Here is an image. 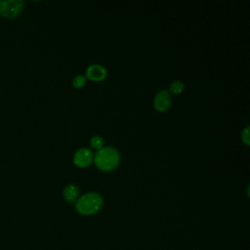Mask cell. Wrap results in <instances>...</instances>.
Masks as SVG:
<instances>
[{
    "label": "cell",
    "instance_id": "9c48e42d",
    "mask_svg": "<svg viewBox=\"0 0 250 250\" xmlns=\"http://www.w3.org/2000/svg\"><path fill=\"white\" fill-rule=\"evenodd\" d=\"M90 144H91L92 147H94V148H96L98 150V149H100L101 147L104 146V140H103V138L101 136L96 135V136H93L91 138Z\"/></svg>",
    "mask_w": 250,
    "mask_h": 250
},
{
    "label": "cell",
    "instance_id": "3957f363",
    "mask_svg": "<svg viewBox=\"0 0 250 250\" xmlns=\"http://www.w3.org/2000/svg\"><path fill=\"white\" fill-rule=\"evenodd\" d=\"M22 8V0H0V15L4 18H17L21 13Z\"/></svg>",
    "mask_w": 250,
    "mask_h": 250
},
{
    "label": "cell",
    "instance_id": "7a4b0ae2",
    "mask_svg": "<svg viewBox=\"0 0 250 250\" xmlns=\"http://www.w3.org/2000/svg\"><path fill=\"white\" fill-rule=\"evenodd\" d=\"M103 196L98 192H87L81 195L75 203V208L81 215H92L97 213L103 206Z\"/></svg>",
    "mask_w": 250,
    "mask_h": 250
},
{
    "label": "cell",
    "instance_id": "ba28073f",
    "mask_svg": "<svg viewBox=\"0 0 250 250\" xmlns=\"http://www.w3.org/2000/svg\"><path fill=\"white\" fill-rule=\"evenodd\" d=\"M185 88V85L182 81L180 80H176L174 82H172L169 86V89H170V92L173 93V94H180L183 92Z\"/></svg>",
    "mask_w": 250,
    "mask_h": 250
},
{
    "label": "cell",
    "instance_id": "8fae6325",
    "mask_svg": "<svg viewBox=\"0 0 250 250\" xmlns=\"http://www.w3.org/2000/svg\"><path fill=\"white\" fill-rule=\"evenodd\" d=\"M241 139L242 141L245 143V145H249L250 142H249V126H246L242 132H241Z\"/></svg>",
    "mask_w": 250,
    "mask_h": 250
},
{
    "label": "cell",
    "instance_id": "52a82bcc",
    "mask_svg": "<svg viewBox=\"0 0 250 250\" xmlns=\"http://www.w3.org/2000/svg\"><path fill=\"white\" fill-rule=\"evenodd\" d=\"M62 195H63V198L67 202L72 203L77 200L78 195H79V189H78L77 186H75L73 184H68L67 186L64 187V188L62 190Z\"/></svg>",
    "mask_w": 250,
    "mask_h": 250
},
{
    "label": "cell",
    "instance_id": "30bf717a",
    "mask_svg": "<svg viewBox=\"0 0 250 250\" xmlns=\"http://www.w3.org/2000/svg\"><path fill=\"white\" fill-rule=\"evenodd\" d=\"M86 83V76L84 75H76L73 80H72V85L75 87V88H81L85 85Z\"/></svg>",
    "mask_w": 250,
    "mask_h": 250
},
{
    "label": "cell",
    "instance_id": "277c9868",
    "mask_svg": "<svg viewBox=\"0 0 250 250\" xmlns=\"http://www.w3.org/2000/svg\"><path fill=\"white\" fill-rule=\"evenodd\" d=\"M172 104V97L168 90L162 89L154 97L153 106L159 111H166Z\"/></svg>",
    "mask_w": 250,
    "mask_h": 250
},
{
    "label": "cell",
    "instance_id": "8992f818",
    "mask_svg": "<svg viewBox=\"0 0 250 250\" xmlns=\"http://www.w3.org/2000/svg\"><path fill=\"white\" fill-rule=\"evenodd\" d=\"M107 72L104 65L99 63L91 64L86 69V76L87 78L93 80V81H101L104 80L106 76Z\"/></svg>",
    "mask_w": 250,
    "mask_h": 250
},
{
    "label": "cell",
    "instance_id": "5b68a950",
    "mask_svg": "<svg viewBox=\"0 0 250 250\" xmlns=\"http://www.w3.org/2000/svg\"><path fill=\"white\" fill-rule=\"evenodd\" d=\"M94 158L92 149L88 147H81L77 149L73 155V162L78 167H87L91 164Z\"/></svg>",
    "mask_w": 250,
    "mask_h": 250
},
{
    "label": "cell",
    "instance_id": "6da1fadb",
    "mask_svg": "<svg viewBox=\"0 0 250 250\" xmlns=\"http://www.w3.org/2000/svg\"><path fill=\"white\" fill-rule=\"evenodd\" d=\"M93 159L99 169L110 171L119 164L120 153L113 146H103L96 151Z\"/></svg>",
    "mask_w": 250,
    "mask_h": 250
}]
</instances>
